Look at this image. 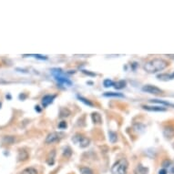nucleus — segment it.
Returning a JSON list of instances; mask_svg holds the SVG:
<instances>
[{"label":"nucleus","mask_w":174,"mask_h":174,"mask_svg":"<svg viewBox=\"0 0 174 174\" xmlns=\"http://www.w3.org/2000/svg\"><path fill=\"white\" fill-rule=\"evenodd\" d=\"M38 171L34 168H27L24 171H22L21 174H37Z\"/></svg>","instance_id":"20"},{"label":"nucleus","mask_w":174,"mask_h":174,"mask_svg":"<svg viewBox=\"0 0 174 174\" xmlns=\"http://www.w3.org/2000/svg\"><path fill=\"white\" fill-rule=\"evenodd\" d=\"M71 153H72V150L69 147H67L65 149H64V155L67 156V157H69V156L71 155Z\"/></svg>","instance_id":"24"},{"label":"nucleus","mask_w":174,"mask_h":174,"mask_svg":"<svg viewBox=\"0 0 174 174\" xmlns=\"http://www.w3.org/2000/svg\"><path fill=\"white\" fill-rule=\"evenodd\" d=\"M142 91L143 92H146V93H149V94H152V95H160L162 94V89H160L158 87H156L154 85H145L142 87Z\"/></svg>","instance_id":"5"},{"label":"nucleus","mask_w":174,"mask_h":174,"mask_svg":"<svg viewBox=\"0 0 174 174\" xmlns=\"http://www.w3.org/2000/svg\"><path fill=\"white\" fill-rule=\"evenodd\" d=\"M162 166H163L164 169H168V171H169L171 174H174V164L172 163V161L169 160H166L163 164H162Z\"/></svg>","instance_id":"12"},{"label":"nucleus","mask_w":174,"mask_h":174,"mask_svg":"<svg viewBox=\"0 0 174 174\" xmlns=\"http://www.w3.org/2000/svg\"><path fill=\"white\" fill-rule=\"evenodd\" d=\"M18 160H27L28 158V153L24 149H19V152H18Z\"/></svg>","instance_id":"16"},{"label":"nucleus","mask_w":174,"mask_h":174,"mask_svg":"<svg viewBox=\"0 0 174 174\" xmlns=\"http://www.w3.org/2000/svg\"><path fill=\"white\" fill-rule=\"evenodd\" d=\"M157 78L161 81H169L171 79H174V72L171 74H167V73H162V74H158Z\"/></svg>","instance_id":"10"},{"label":"nucleus","mask_w":174,"mask_h":174,"mask_svg":"<svg viewBox=\"0 0 174 174\" xmlns=\"http://www.w3.org/2000/svg\"><path fill=\"white\" fill-rule=\"evenodd\" d=\"M72 141L78 144L80 148H87L89 145L90 141L89 138H87L81 134H76L72 138Z\"/></svg>","instance_id":"4"},{"label":"nucleus","mask_w":174,"mask_h":174,"mask_svg":"<svg viewBox=\"0 0 174 174\" xmlns=\"http://www.w3.org/2000/svg\"><path fill=\"white\" fill-rule=\"evenodd\" d=\"M151 103H157V104H160V105H163V107H172L174 108V104L170 103L168 101H164V100H149Z\"/></svg>","instance_id":"14"},{"label":"nucleus","mask_w":174,"mask_h":174,"mask_svg":"<svg viewBox=\"0 0 174 174\" xmlns=\"http://www.w3.org/2000/svg\"><path fill=\"white\" fill-rule=\"evenodd\" d=\"M35 108H35V109H36V111H38V112H40V111H40V109L38 108H39L38 106H36V107H35Z\"/></svg>","instance_id":"27"},{"label":"nucleus","mask_w":174,"mask_h":174,"mask_svg":"<svg viewBox=\"0 0 174 174\" xmlns=\"http://www.w3.org/2000/svg\"><path fill=\"white\" fill-rule=\"evenodd\" d=\"M104 97H114V98H124V95L121 93H115V92H106L103 95Z\"/></svg>","instance_id":"18"},{"label":"nucleus","mask_w":174,"mask_h":174,"mask_svg":"<svg viewBox=\"0 0 174 174\" xmlns=\"http://www.w3.org/2000/svg\"><path fill=\"white\" fill-rule=\"evenodd\" d=\"M91 118H92V120H93L94 123H96V124L101 123V116H100V114H98V113H92L91 114Z\"/></svg>","instance_id":"17"},{"label":"nucleus","mask_w":174,"mask_h":174,"mask_svg":"<svg viewBox=\"0 0 174 174\" xmlns=\"http://www.w3.org/2000/svg\"><path fill=\"white\" fill-rule=\"evenodd\" d=\"M159 174H168V171L163 168V169H161V170L159 171Z\"/></svg>","instance_id":"26"},{"label":"nucleus","mask_w":174,"mask_h":174,"mask_svg":"<svg viewBox=\"0 0 174 174\" xmlns=\"http://www.w3.org/2000/svg\"><path fill=\"white\" fill-rule=\"evenodd\" d=\"M56 97H57L56 95H46V96H44L42 98V100H41L42 106L44 108H47L48 105H50V104L53 103Z\"/></svg>","instance_id":"8"},{"label":"nucleus","mask_w":174,"mask_h":174,"mask_svg":"<svg viewBox=\"0 0 174 174\" xmlns=\"http://www.w3.org/2000/svg\"><path fill=\"white\" fill-rule=\"evenodd\" d=\"M55 156H56V152L55 150H52V151L49 152L48 158H47V163L49 165V166H52L54 165L55 163Z\"/></svg>","instance_id":"13"},{"label":"nucleus","mask_w":174,"mask_h":174,"mask_svg":"<svg viewBox=\"0 0 174 174\" xmlns=\"http://www.w3.org/2000/svg\"><path fill=\"white\" fill-rule=\"evenodd\" d=\"M117 133H115L113 131H108V139H109V141L111 143H115L117 141Z\"/></svg>","instance_id":"19"},{"label":"nucleus","mask_w":174,"mask_h":174,"mask_svg":"<svg viewBox=\"0 0 174 174\" xmlns=\"http://www.w3.org/2000/svg\"><path fill=\"white\" fill-rule=\"evenodd\" d=\"M51 71H52V75L54 76L55 79L57 81V83H59L61 85H66V86L72 85L71 80L65 76V74H64V72L60 68H53Z\"/></svg>","instance_id":"3"},{"label":"nucleus","mask_w":174,"mask_h":174,"mask_svg":"<svg viewBox=\"0 0 174 174\" xmlns=\"http://www.w3.org/2000/svg\"><path fill=\"white\" fill-rule=\"evenodd\" d=\"M67 127H68V124L66 121H61V122H59V129H60V130H65Z\"/></svg>","instance_id":"25"},{"label":"nucleus","mask_w":174,"mask_h":174,"mask_svg":"<svg viewBox=\"0 0 174 174\" xmlns=\"http://www.w3.org/2000/svg\"><path fill=\"white\" fill-rule=\"evenodd\" d=\"M163 135L167 140H171L174 137V127L173 126H166L163 129Z\"/></svg>","instance_id":"9"},{"label":"nucleus","mask_w":174,"mask_h":174,"mask_svg":"<svg viewBox=\"0 0 174 174\" xmlns=\"http://www.w3.org/2000/svg\"><path fill=\"white\" fill-rule=\"evenodd\" d=\"M1 106H2V104H1V102H0V108H1Z\"/></svg>","instance_id":"28"},{"label":"nucleus","mask_w":174,"mask_h":174,"mask_svg":"<svg viewBox=\"0 0 174 174\" xmlns=\"http://www.w3.org/2000/svg\"><path fill=\"white\" fill-rule=\"evenodd\" d=\"M80 172L81 174H94L93 171H92L89 168H81Z\"/></svg>","instance_id":"23"},{"label":"nucleus","mask_w":174,"mask_h":174,"mask_svg":"<svg viewBox=\"0 0 174 174\" xmlns=\"http://www.w3.org/2000/svg\"><path fill=\"white\" fill-rule=\"evenodd\" d=\"M170 65V63L167 60L163 59H150L148 62L145 63V65L143 66L144 70L149 73V74H154L158 73L160 71H162L163 69H165L168 66Z\"/></svg>","instance_id":"1"},{"label":"nucleus","mask_w":174,"mask_h":174,"mask_svg":"<svg viewBox=\"0 0 174 174\" xmlns=\"http://www.w3.org/2000/svg\"><path fill=\"white\" fill-rule=\"evenodd\" d=\"M78 100H79L81 102H83L84 104H86V105H88V106H89V107H92V106H93V104H92L89 100H87V98H83V97L78 96Z\"/></svg>","instance_id":"22"},{"label":"nucleus","mask_w":174,"mask_h":174,"mask_svg":"<svg viewBox=\"0 0 174 174\" xmlns=\"http://www.w3.org/2000/svg\"><path fill=\"white\" fill-rule=\"evenodd\" d=\"M61 136H63V134H61V133H59V132H51L47 136L45 141L48 144H51V143H54L57 141H59L62 138Z\"/></svg>","instance_id":"6"},{"label":"nucleus","mask_w":174,"mask_h":174,"mask_svg":"<svg viewBox=\"0 0 174 174\" xmlns=\"http://www.w3.org/2000/svg\"><path fill=\"white\" fill-rule=\"evenodd\" d=\"M114 81H112L111 79H109V78H107V79H105L103 81V85H104V87L105 88H109V87H112V86H114Z\"/></svg>","instance_id":"21"},{"label":"nucleus","mask_w":174,"mask_h":174,"mask_svg":"<svg viewBox=\"0 0 174 174\" xmlns=\"http://www.w3.org/2000/svg\"><path fill=\"white\" fill-rule=\"evenodd\" d=\"M128 168H129V162L126 159H120L117 162H115L111 168L112 174H126Z\"/></svg>","instance_id":"2"},{"label":"nucleus","mask_w":174,"mask_h":174,"mask_svg":"<svg viewBox=\"0 0 174 174\" xmlns=\"http://www.w3.org/2000/svg\"><path fill=\"white\" fill-rule=\"evenodd\" d=\"M143 109L148 111H154V112H163L167 111V108L163 106H148V105H142Z\"/></svg>","instance_id":"7"},{"label":"nucleus","mask_w":174,"mask_h":174,"mask_svg":"<svg viewBox=\"0 0 174 174\" xmlns=\"http://www.w3.org/2000/svg\"><path fill=\"white\" fill-rule=\"evenodd\" d=\"M126 86H127L126 80H119L117 82L114 83V88L116 89H122L126 88Z\"/></svg>","instance_id":"15"},{"label":"nucleus","mask_w":174,"mask_h":174,"mask_svg":"<svg viewBox=\"0 0 174 174\" xmlns=\"http://www.w3.org/2000/svg\"><path fill=\"white\" fill-rule=\"evenodd\" d=\"M149 169L147 167H144L141 164H139L134 170V174H148Z\"/></svg>","instance_id":"11"}]
</instances>
